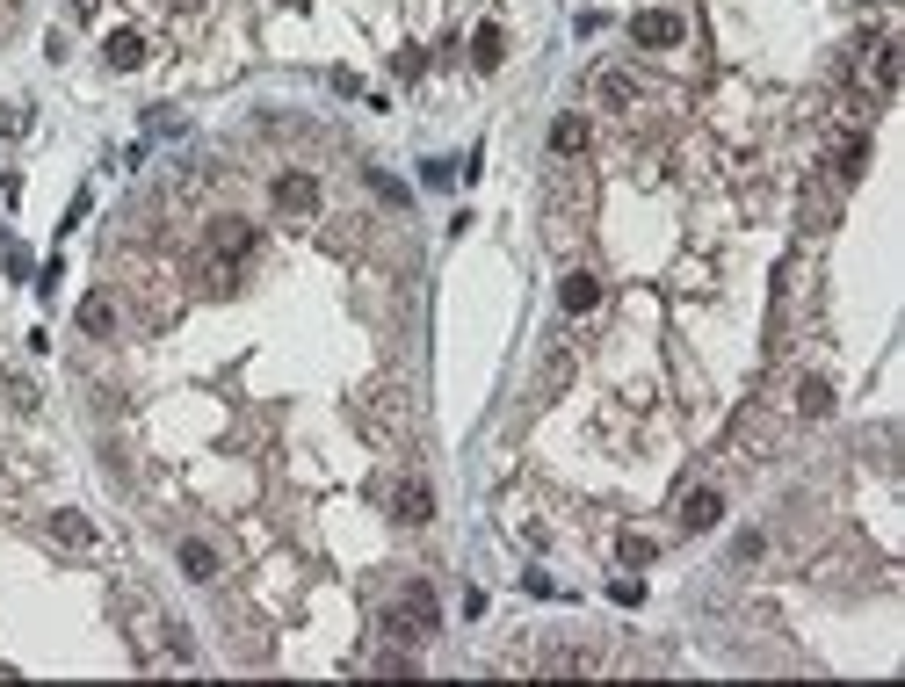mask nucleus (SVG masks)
I'll use <instances>...</instances> for the list:
<instances>
[{
	"mask_svg": "<svg viewBox=\"0 0 905 687\" xmlns=\"http://www.w3.org/2000/svg\"><path fill=\"white\" fill-rule=\"evenodd\" d=\"M616 550H623V565H645V557H652V536H623Z\"/></svg>",
	"mask_w": 905,
	"mask_h": 687,
	"instance_id": "nucleus-16",
	"label": "nucleus"
},
{
	"mask_svg": "<svg viewBox=\"0 0 905 687\" xmlns=\"http://www.w3.org/2000/svg\"><path fill=\"white\" fill-rule=\"evenodd\" d=\"M391 514H399L406 528L435 521V492H428V478H399V492H391Z\"/></svg>",
	"mask_w": 905,
	"mask_h": 687,
	"instance_id": "nucleus-4",
	"label": "nucleus"
},
{
	"mask_svg": "<svg viewBox=\"0 0 905 687\" xmlns=\"http://www.w3.org/2000/svg\"><path fill=\"white\" fill-rule=\"evenodd\" d=\"M797 405H804V420H826V413H833V384H826V377H804Z\"/></svg>",
	"mask_w": 905,
	"mask_h": 687,
	"instance_id": "nucleus-13",
	"label": "nucleus"
},
{
	"mask_svg": "<svg viewBox=\"0 0 905 687\" xmlns=\"http://www.w3.org/2000/svg\"><path fill=\"white\" fill-rule=\"evenodd\" d=\"M181 572L189 579H218V550L210 543H181Z\"/></svg>",
	"mask_w": 905,
	"mask_h": 687,
	"instance_id": "nucleus-14",
	"label": "nucleus"
},
{
	"mask_svg": "<svg viewBox=\"0 0 905 687\" xmlns=\"http://www.w3.org/2000/svg\"><path fill=\"white\" fill-rule=\"evenodd\" d=\"M587 145H594L587 116H558V123H551V152H558V160H580Z\"/></svg>",
	"mask_w": 905,
	"mask_h": 687,
	"instance_id": "nucleus-5",
	"label": "nucleus"
},
{
	"mask_svg": "<svg viewBox=\"0 0 905 687\" xmlns=\"http://www.w3.org/2000/svg\"><path fill=\"white\" fill-rule=\"evenodd\" d=\"M558 304H565V311H594V304H601V283H594V275H565Z\"/></svg>",
	"mask_w": 905,
	"mask_h": 687,
	"instance_id": "nucleus-10",
	"label": "nucleus"
},
{
	"mask_svg": "<svg viewBox=\"0 0 905 687\" xmlns=\"http://www.w3.org/2000/svg\"><path fill=\"white\" fill-rule=\"evenodd\" d=\"M630 37H638L645 51H667V44H681V15L674 8H645L638 22H630Z\"/></svg>",
	"mask_w": 905,
	"mask_h": 687,
	"instance_id": "nucleus-3",
	"label": "nucleus"
},
{
	"mask_svg": "<svg viewBox=\"0 0 905 687\" xmlns=\"http://www.w3.org/2000/svg\"><path fill=\"white\" fill-rule=\"evenodd\" d=\"M210 246H218L225 261H247L254 254V232L239 225V217H218V225H210Z\"/></svg>",
	"mask_w": 905,
	"mask_h": 687,
	"instance_id": "nucleus-6",
	"label": "nucleus"
},
{
	"mask_svg": "<svg viewBox=\"0 0 905 687\" xmlns=\"http://www.w3.org/2000/svg\"><path fill=\"white\" fill-rule=\"evenodd\" d=\"M500 58H507V37H500L493 22H478V37H471V66H486V73H493Z\"/></svg>",
	"mask_w": 905,
	"mask_h": 687,
	"instance_id": "nucleus-9",
	"label": "nucleus"
},
{
	"mask_svg": "<svg viewBox=\"0 0 905 687\" xmlns=\"http://www.w3.org/2000/svg\"><path fill=\"white\" fill-rule=\"evenodd\" d=\"M73 15H80V22H87V15H95V0H73Z\"/></svg>",
	"mask_w": 905,
	"mask_h": 687,
	"instance_id": "nucleus-17",
	"label": "nucleus"
},
{
	"mask_svg": "<svg viewBox=\"0 0 905 687\" xmlns=\"http://www.w3.org/2000/svg\"><path fill=\"white\" fill-rule=\"evenodd\" d=\"M283 8H305V0H283Z\"/></svg>",
	"mask_w": 905,
	"mask_h": 687,
	"instance_id": "nucleus-18",
	"label": "nucleus"
},
{
	"mask_svg": "<svg viewBox=\"0 0 905 687\" xmlns=\"http://www.w3.org/2000/svg\"><path fill=\"white\" fill-rule=\"evenodd\" d=\"M268 203H276L283 217H312V210H319V181L290 167V174H276V181H268Z\"/></svg>",
	"mask_w": 905,
	"mask_h": 687,
	"instance_id": "nucleus-2",
	"label": "nucleus"
},
{
	"mask_svg": "<svg viewBox=\"0 0 905 687\" xmlns=\"http://www.w3.org/2000/svg\"><path fill=\"white\" fill-rule=\"evenodd\" d=\"M717 521H724V499H717V492H688L681 528H696V536H703V528H717Z\"/></svg>",
	"mask_w": 905,
	"mask_h": 687,
	"instance_id": "nucleus-7",
	"label": "nucleus"
},
{
	"mask_svg": "<svg viewBox=\"0 0 905 687\" xmlns=\"http://www.w3.org/2000/svg\"><path fill=\"white\" fill-rule=\"evenodd\" d=\"M877 87H898V44L891 37L877 44Z\"/></svg>",
	"mask_w": 905,
	"mask_h": 687,
	"instance_id": "nucleus-15",
	"label": "nucleus"
},
{
	"mask_svg": "<svg viewBox=\"0 0 905 687\" xmlns=\"http://www.w3.org/2000/svg\"><path fill=\"white\" fill-rule=\"evenodd\" d=\"M51 536L73 543V550H87V543H95V521H87V514H51Z\"/></svg>",
	"mask_w": 905,
	"mask_h": 687,
	"instance_id": "nucleus-12",
	"label": "nucleus"
},
{
	"mask_svg": "<svg viewBox=\"0 0 905 687\" xmlns=\"http://www.w3.org/2000/svg\"><path fill=\"white\" fill-rule=\"evenodd\" d=\"M80 333H87V340H109V333H116V304H109V297H87V304H80Z\"/></svg>",
	"mask_w": 905,
	"mask_h": 687,
	"instance_id": "nucleus-8",
	"label": "nucleus"
},
{
	"mask_svg": "<svg viewBox=\"0 0 905 687\" xmlns=\"http://www.w3.org/2000/svg\"><path fill=\"white\" fill-rule=\"evenodd\" d=\"M138 58H145V37H138V29H116V37H109V66H116V73H131Z\"/></svg>",
	"mask_w": 905,
	"mask_h": 687,
	"instance_id": "nucleus-11",
	"label": "nucleus"
},
{
	"mask_svg": "<svg viewBox=\"0 0 905 687\" xmlns=\"http://www.w3.org/2000/svg\"><path fill=\"white\" fill-rule=\"evenodd\" d=\"M435 622H442L435 593H428V586H406L399 601L384 608V637H391V644H428V637H435Z\"/></svg>",
	"mask_w": 905,
	"mask_h": 687,
	"instance_id": "nucleus-1",
	"label": "nucleus"
}]
</instances>
